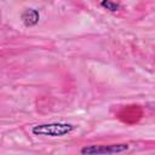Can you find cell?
Masks as SVG:
<instances>
[{"label":"cell","instance_id":"obj_2","mask_svg":"<svg viewBox=\"0 0 155 155\" xmlns=\"http://www.w3.org/2000/svg\"><path fill=\"white\" fill-rule=\"evenodd\" d=\"M128 149L127 144H111V145H90L81 149V154H114L122 153Z\"/></svg>","mask_w":155,"mask_h":155},{"label":"cell","instance_id":"obj_3","mask_svg":"<svg viewBox=\"0 0 155 155\" xmlns=\"http://www.w3.org/2000/svg\"><path fill=\"white\" fill-rule=\"evenodd\" d=\"M39 19H40V15L34 8H27L22 13V22L24 23L25 27H33V25L38 24Z\"/></svg>","mask_w":155,"mask_h":155},{"label":"cell","instance_id":"obj_4","mask_svg":"<svg viewBox=\"0 0 155 155\" xmlns=\"http://www.w3.org/2000/svg\"><path fill=\"white\" fill-rule=\"evenodd\" d=\"M101 5H102L104 8L109 10V11H111V12H115V11H117V10L120 8V5L116 4V2H114L113 0H102V1H101Z\"/></svg>","mask_w":155,"mask_h":155},{"label":"cell","instance_id":"obj_1","mask_svg":"<svg viewBox=\"0 0 155 155\" xmlns=\"http://www.w3.org/2000/svg\"><path fill=\"white\" fill-rule=\"evenodd\" d=\"M74 130L71 124L65 122H53V124H40L31 128L35 136H48V137H62L70 133Z\"/></svg>","mask_w":155,"mask_h":155}]
</instances>
